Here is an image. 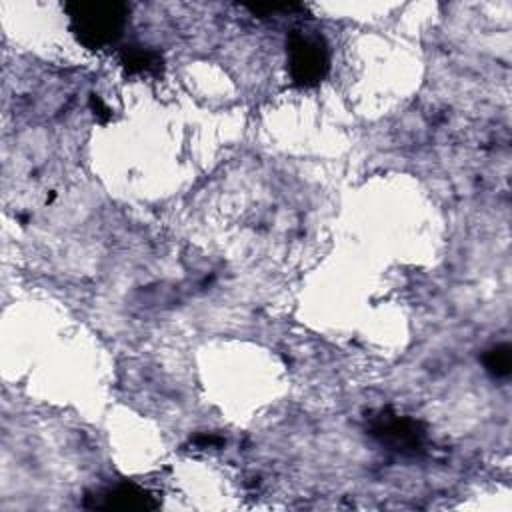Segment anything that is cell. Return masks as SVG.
Masks as SVG:
<instances>
[{
  "instance_id": "7",
  "label": "cell",
  "mask_w": 512,
  "mask_h": 512,
  "mask_svg": "<svg viewBox=\"0 0 512 512\" xmlns=\"http://www.w3.org/2000/svg\"><path fill=\"white\" fill-rule=\"evenodd\" d=\"M90 106H92V110H94V114L98 116L100 122H106V120L110 118V110H108V106L100 100V96L92 94V96H90Z\"/></svg>"
},
{
  "instance_id": "4",
  "label": "cell",
  "mask_w": 512,
  "mask_h": 512,
  "mask_svg": "<svg viewBox=\"0 0 512 512\" xmlns=\"http://www.w3.org/2000/svg\"><path fill=\"white\" fill-rule=\"evenodd\" d=\"M92 502H86L88 508L98 510H154L158 502L146 490L136 484H118L104 492L90 496Z\"/></svg>"
},
{
  "instance_id": "2",
  "label": "cell",
  "mask_w": 512,
  "mask_h": 512,
  "mask_svg": "<svg viewBox=\"0 0 512 512\" xmlns=\"http://www.w3.org/2000/svg\"><path fill=\"white\" fill-rule=\"evenodd\" d=\"M288 70L296 84L314 86L328 74L330 56L324 38L292 30L286 38Z\"/></svg>"
},
{
  "instance_id": "6",
  "label": "cell",
  "mask_w": 512,
  "mask_h": 512,
  "mask_svg": "<svg viewBox=\"0 0 512 512\" xmlns=\"http://www.w3.org/2000/svg\"><path fill=\"white\" fill-rule=\"evenodd\" d=\"M482 362L494 378H506L512 370V350L508 344H496L484 352Z\"/></svg>"
},
{
  "instance_id": "3",
  "label": "cell",
  "mask_w": 512,
  "mask_h": 512,
  "mask_svg": "<svg viewBox=\"0 0 512 512\" xmlns=\"http://www.w3.org/2000/svg\"><path fill=\"white\" fill-rule=\"evenodd\" d=\"M372 434L398 452H418L424 442V428L416 420L398 414H380L372 424Z\"/></svg>"
},
{
  "instance_id": "5",
  "label": "cell",
  "mask_w": 512,
  "mask_h": 512,
  "mask_svg": "<svg viewBox=\"0 0 512 512\" xmlns=\"http://www.w3.org/2000/svg\"><path fill=\"white\" fill-rule=\"evenodd\" d=\"M120 62L130 74H156L162 70L160 52L138 44L126 46L120 54Z\"/></svg>"
},
{
  "instance_id": "1",
  "label": "cell",
  "mask_w": 512,
  "mask_h": 512,
  "mask_svg": "<svg viewBox=\"0 0 512 512\" xmlns=\"http://www.w3.org/2000/svg\"><path fill=\"white\" fill-rule=\"evenodd\" d=\"M70 16V30L74 38L90 50L112 46L128 22L130 8L124 2L112 0H80L64 4Z\"/></svg>"
}]
</instances>
